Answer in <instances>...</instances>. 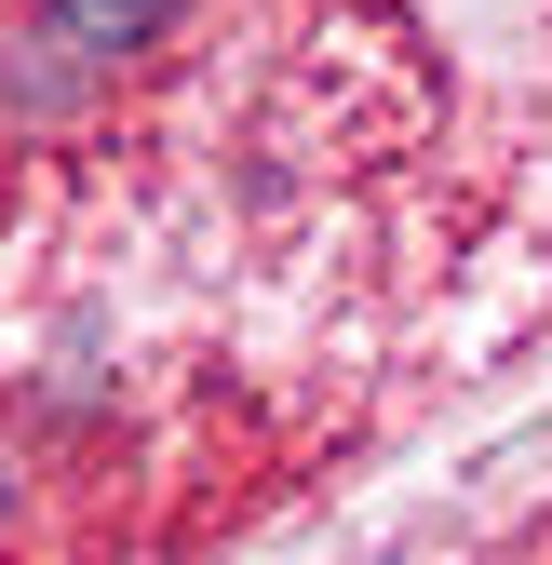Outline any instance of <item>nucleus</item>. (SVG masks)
<instances>
[{"instance_id": "1", "label": "nucleus", "mask_w": 552, "mask_h": 565, "mask_svg": "<svg viewBox=\"0 0 552 565\" xmlns=\"http://www.w3.org/2000/svg\"><path fill=\"white\" fill-rule=\"evenodd\" d=\"M176 14H189V0H41V41L82 54V67H108V54H135V41H162Z\"/></svg>"}, {"instance_id": "2", "label": "nucleus", "mask_w": 552, "mask_h": 565, "mask_svg": "<svg viewBox=\"0 0 552 565\" xmlns=\"http://www.w3.org/2000/svg\"><path fill=\"white\" fill-rule=\"evenodd\" d=\"M0 512H14V471H0Z\"/></svg>"}]
</instances>
